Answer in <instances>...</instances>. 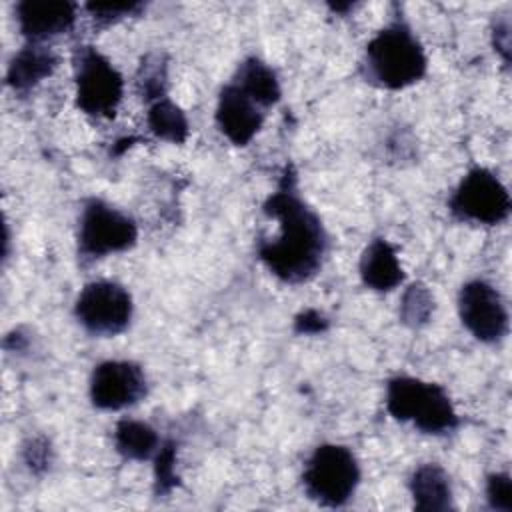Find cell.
I'll return each instance as SVG.
<instances>
[{
	"label": "cell",
	"instance_id": "obj_1",
	"mask_svg": "<svg viewBox=\"0 0 512 512\" xmlns=\"http://www.w3.org/2000/svg\"><path fill=\"white\" fill-rule=\"evenodd\" d=\"M264 212L278 220L280 234L258 242V256L284 282L298 284L312 278L326 254L328 238L318 214L296 194L292 176L264 202Z\"/></svg>",
	"mask_w": 512,
	"mask_h": 512
},
{
	"label": "cell",
	"instance_id": "obj_2",
	"mask_svg": "<svg viewBox=\"0 0 512 512\" xmlns=\"http://www.w3.org/2000/svg\"><path fill=\"white\" fill-rule=\"evenodd\" d=\"M426 64L422 44L402 20L390 22L366 44V76L382 88L400 90L418 82Z\"/></svg>",
	"mask_w": 512,
	"mask_h": 512
},
{
	"label": "cell",
	"instance_id": "obj_3",
	"mask_svg": "<svg viewBox=\"0 0 512 512\" xmlns=\"http://www.w3.org/2000/svg\"><path fill=\"white\" fill-rule=\"evenodd\" d=\"M386 408L392 418L412 422L426 434H446L458 426V414L446 390L412 376H396L388 382Z\"/></svg>",
	"mask_w": 512,
	"mask_h": 512
},
{
	"label": "cell",
	"instance_id": "obj_4",
	"mask_svg": "<svg viewBox=\"0 0 512 512\" xmlns=\"http://www.w3.org/2000/svg\"><path fill=\"white\" fill-rule=\"evenodd\" d=\"M302 482L314 502L330 508L344 506L360 482L356 456L346 446L322 444L308 458Z\"/></svg>",
	"mask_w": 512,
	"mask_h": 512
},
{
	"label": "cell",
	"instance_id": "obj_5",
	"mask_svg": "<svg viewBox=\"0 0 512 512\" xmlns=\"http://www.w3.org/2000/svg\"><path fill=\"white\" fill-rule=\"evenodd\" d=\"M76 104L94 118H112L124 92L122 74L94 46H78L74 52Z\"/></svg>",
	"mask_w": 512,
	"mask_h": 512
},
{
	"label": "cell",
	"instance_id": "obj_6",
	"mask_svg": "<svg viewBox=\"0 0 512 512\" xmlns=\"http://www.w3.org/2000/svg\"><path fill=\"white\" fill-rule=\"evenodd\" d=\"M138 228L134 220L100 198L84 202L78 228V252L84 258H102L134 246Z\"/></svg>",
	"mask_w": 512,
	"mask_h": 512
},
{
	"label": "cell",
	"instance_id": "obj_7",
	"mask_svg": "<svg viewBox=\"0 0 512 512\" xmlns=\"http://www.w3.org/2000/svg\"><path fill=\"white\" fill-rule=\"evenodd\" d=\"M448 206L450 212L460 220L492 226L508 218L512 204L510 194L500 178L478 166L462 178Z\"/></svg>",
	"mask_w": 512,
	"mask_h": 512
},
{
	"label": "cell",
	"instance_id": "obj_8",
	"mask_svg": "<svg viewBox=\"0 0 512 512\" xmlns=\"http://www.w3.org/2000/svg\"><path fill=\"white\" fill-rule=\"evenodd\" d=\"M132 310L130 292L112 280L88 282L74 304L80 326L96 336L120 334L130 324Z\"/></svg>",
	"mask_w": 512,
	"mask_h": 512
},
{
	"label": "cell",
	"instance_id": "obj_9",
	"mask_svg": "<svg viewBox=\"0 0 512 512\" xmlns=\"http://www.w3.org/2000/svg\"><path fill=\"white\" fill-rule=\"evenodd\" d=\"M458 314L466 330L480 342H498L508 332V308L504 298L484 280H470L460 288Z\"/></svg>",
	"mask_w": 512,
	"mask_h": 512
},
{
	"label": "cell",
	"instance_id": "obj_10",
	"mask_svg": "<svg viewBox=\"0 0 512 512\" xmlns=\"http://www.w3.org/2000/svg\"><path fill=\"white\" fill-rule=\"evenodd\" d=\"M146 396L144 370L130 360L100 362L90 378V400L102 410H122Z\"/></svg>",
	"mask_w": 512,
	"mask_h": 512
},
{
	"label": "cell",
	"instance_id": "obj_11",
	"mask_svg": "<svg viewBox=\"0 0 512 512\" xmlns=\"http://www.w3.org/2000/svg\"><path fill=\"white\" fill-rule=\"evenodd\" d=\"M262 120L264 114L260 112V106L234 82L220 90L216 104V124L232 144H248L260 130Z\"/></svg>",
	"mask_w": 512,
	"mask_h": 512
},
{
	"label": "cell",
	"instance_id": "obj_12",
	"mask_svg": "<svg viewBox=\"0 0 512 512\" xmlns=\"http://www.w3.org/2000/svg\"><path fill=\"white\" fill-rule=\"evenodd\" d=\"M20 32L36 44L68 32L76 20V4L64 0H24L16 4Z\"/></svg>",
	"mask_w": 512,
	"mask_h": 512
},
{
	"label": "cell",
	"instance_id": "obj_13",
	"mask_svg": "<svg viewBox=\"0 0 512 512\" xmlns=\"http://www.w3.org/2000/svg\"><path fill=\"white\" fill-rule=\"evenodd\" d=\"M362 282L378 292L396 288L404 280V272L396 250L384 238L372 240L360 258Z\"/></svg>",
	"mask_w": 512,
	"mask_h": 512
},
{
	"label": "cell",
	"instance_id": "obj_14",
	"mask_svg": "<svg viewBox=\"0 0 512 512\" xmlns=\"http://www.w3.org/2000/svg\"><path fill=\"white\" fill-rule=\"evenodd\" d=\"M56 62L58 60L50 48H46L44 44L30 42L24 48H20L10 60L6 82L16 92H26L40 80L50 76L56 68Z\"/></svg>",
	"mask_w": 512,
	"mask_h": 512
},
{
	"label": "cell",
	"instance_id": "obj_15",
	"mask_svg": "<svg viewBox=\"0 0 512 512\" xmlns=\"http://www.w3.org/2000/svg\"><path fill=\"white\" fill-rule=\"evenodd\" d=\"M410 494L416 510L438 512L452 508L450 478L438 464H422L412 472Z\"/></svg>",
	"mask_w": 512,
	"mask_h": 512
},
{
	"label": "cell",
	"instance_id": "obj_16",
	"mask_svg": "<svg viewBox=\"0 0 512 512\" xmlns=\"http://www.w3.org/2000/svg\"><path fill=\"white\" fill-rule=\"evenodd\" d=\"M242 92H246L260 108H268L278 102L280 98V84L274 74V70L258 60V58H246L232 80Z\"/></svg>",
	"mask_w": 512,
	"mask_h": 512
},
{
	"label": "cell",
	"instance_id": "obj_17",
	"mask_svg": "<svg viewBox=\"0 0 512 512\" xmlns=\"http://www.w3.org/2000/svg\"><path fill=\"white\" fill-rule=\"evenodd\" d=\"M114 446L128 460H148L158 454L162 442L146 422L120 420L114 430Z\"/></svg>",
	"mask_w": 512,
	"mask_h": 512
},
{
	"label": "cell",
	"instance_id": "obj_18",
	"mask_svg": "<svg viewBox=\"0 0 512 512\" xmlns=\"http://www.w3.org/2000/svg\"><path fill=\"white\" fill-rule=\"evenodd\" d=\"M146 122H148V128L152 130V134H156L162 140L174 142V144L184 142L190 132L184 112L166 96L152 102Z\"/></svg>",
	"mask_w": 512,
	"mask_h": 512
},
{
	"label": "cell",
	"instance_id": "obj_19",
	"mask_svg": "<svg viewBox=\"0 0 512 512\" xmlns=\"http://www.w3.org/2000/svg\"><path fill=\"white\" fill-rule=\"evenodd\" d=\"M432 310H434V298L424 284H420V282L412 284L404 292L402 306H400V316H402L404 324L422 326L428 322Z\"/></svg>",
	"mask_w": 512,
	"mask_h": 512
},
{
	"label": "cell",
	"instance_id": "obj_20",
	"mask_svg": "<svg viewBox=\"0 0 512 512\" xmlns=\"http://www.w3.org/2000/svg\"><path fill=\"white\" fill-rule=\"evenodd\" d=\"M86 10L92 14L96 22L110 24L124 16H134L142 10V2H90Z\"/></svg>",
	"mask_w": 512,
	"mask_h": 512
},
{
	"label": "cell",
	"instance_id": "obj_21",
	"mask_svg": "<svg viewBox=\"0 0 512 512\" xmlns=\"http://www.w3.org/2000/svg\"><path fill=\"white\" fill-rule=\"evenodd\" d=\"M486 498L494 510L510 512L512 510V480L504 472H496L488 478Z\"/></svg>",
	"mask_w": 512,
	"mask_h": 512
},
{
	"label": "cell",
	"instance_id": "obj_22",
	"mask_svg": "<svg viewBox=\"0 0 512 512\" xmlns=\"http://www.w3.org/2000/svg\"><path fill=\"white\" fill-rule=\"evenodd\" d=\"M154 458H156V468H154V472H156V492L164 494V492H168L176 484L174 446L170 442L162 444Z\"/></svg>",
	"mask_w": 512,
	"mask_h": 512
},
{
	"label": "cell",
	"instance_id": "obj_23",
	"mask_svg": "<svg viewBox=\"0 0 512 512\" xmlns=\"http://www.w3.org/2000/svg\"><path fill=\"white\" fill-rule=\"evenodd\" d=\"M326 326H328V320L316 310H306L296 318V332H302V334H318V332H324Z\"/></svg>",
	"mask_w": 512,
	"mask_h": 512
},
{
	"label": "cell",
	"instance_id": "obj_24",
	"mask_svg": "<svg viewBox=\"0 0 512 512\" xmlns=\"http://www.w3.org/2000/svg\"><path fill=\"white\" fill-rule=\"evenodd\" d=\"M48 444L44 442V440H32L28 446H26V462H28V466L30 468H38V466H42V468H46V464H48Z\"/></svg>",
	"mask_w": 512,
	"mask_h": 512
}]
</instances>
